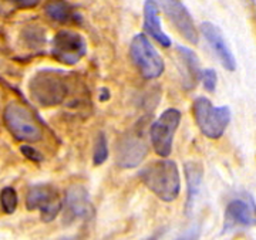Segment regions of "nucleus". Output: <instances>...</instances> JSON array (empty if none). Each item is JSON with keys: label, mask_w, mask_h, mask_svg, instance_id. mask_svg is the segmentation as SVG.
I'll return each instance as SVG.
<instances>
[{"label": "nucleus", "mask_w": 256, "mask_h": 240, "mask_svg": "<svg viewBox=\"0 0 256 240\" xmlns=\"http://www.w3.org/2000/svg\"><path fill=\"white\" fill-rule=\"evenodd\" d=\"M92 205L87 189L82 185H73L66 191L64 222L72 223L78 219H88L92 215Z\"/></svg>", "instance_id": "f8f14e48"}, {"label": "nucleus", "mask_w": 256, "mask_h": 240, "mask_svg": "<svg viewBox=\"0 0 256 240\" xmlns=\"http://www.w3.org/2000/svg\"><path fill=\"white\" fill-rule=\"evenodd\" d=\"M30 97L42 107L58 105L68 94L66 74L58 70H42L28 83Z\"/></svg>", "instance_id": "f03ea898"}, {"label": "nucleus", "mask_w": 256, "mask_h": 240, "mask_svg": "<svg viewBox=\"0 0 256 240\" xmlns=\"http://www.w3.org/2000/svg\"><path fill=\"white\" fill-rule=\"evenodd\" d=\"M108 142L104 132H100L94 142V151H92V162L94 165H102L108 159Z\"/></svg>", "instance_id": "6ab92c4d"}, {"label": "nucleus", "mask_w": 256, "mask_h": 240, "mask_svg": "<svg viewBox=\"0 0 256 240\" xmlns=\"http://www.w3.org/2000/svg\"><path fill=\"white\" fill-rule=\"evenodd\" d=\"M146 155V142L141 134H122L116 144V162L120 168L131 169L138 166Z\"/></svg>", "instance_id": "9b49d317"}, {"label": "nucleus", "mask_w": 256, "mask_h": 240, "mask_svg": "<svg viewBox=\"0 0 256 240\" xmlns=\"http://www.w3.org/2000/svg\"><path fill=\"white\" fill-rule=\"evenodd\" d=\"M140 178L142 184L164 202H172L181 191L180 169L171 159H160L141 169Z\"/></svg>", "instance_id": "f257e3e1"}, {"label": "nucleus", "mask_w": 256, "mask_h": 240, "mask_svg": "<svg viewBox=\"0 0 256 240\" xmlns=\"http://www.w3.org/2000/svg\"><path fill=\"white\" fill-rule=\"evenodd\" d=\"M156 4L164 10L165 16L172 23L178 33L191 44H198L200 33L194 23L191 13L181 0H156Z\"/></svg>", "instance_id": "9d476101"}, {"label": "nucleus", "mask_w": 256, "mask_h": 240, "mask_svg": "<svg viewBox=\"0 0 256 240\" xmlns=\"http://www.w3.org/2000/svg\"><path fill=\"white\" fill-rule=\"evenodd\" d=\"M200 238H201V226L198 223H195L175 240H200Z\"/></svg>", "instance_id": "412c9836"}, {"label": "nucleus", "mask_w": 256, "mask_h": 240, "mask_svg": "<svg viewBox=\"0 0 256 240\" xmlns=\"http://www.w3.org/2000/svg\"><path fill=\"white\" fill-rule=\"evenodd\" d=\"M194 118L204 137L220 139L230 122V108L215 107L206 97H198L192 105Z\"/></svg>", "instance_id": "7ed1b4c3"}, {"label": "nucleus", "mask_w": 256, "mask_h": 240, "mask_svg": "<svg viewBox=\"0 0 256 240\" xmlns=\"http://www.w3.org/2000/svg\"><path fill=\"white\" fill-rule=\"evenodd\" d=\"M44 10L48 17L58 23H67L77 17L72 6L66 3L64 0H52L50 3H47Z\"/></svg>", "instance_id": "f3484780"}, {"label": "nucleus", "mask_w": 256, "mask_h": 240, "mask_svg": "<svg viewBox=\"0 0 256 240\" xmlns=\"http://www.w3.org/2000/svg\"><path fill=\"white\" fill-rule=\"evenodd\" d=\"M130 57L140 74L146 80L158 78L164 73V60L146 34H137L131 40Z\"/></svg>", "instance_id": "20e7f679"}, {"label": "nucleus", "mask_w": 256, "mask_h": 240, "mask_svg": "<svg viewBox=\"0 0 256 240\" xmlns=\"http://www.w3.org/2000/svg\"><path fill=\"white\" fill-rule=\"evenodd\" d=\"M52 54L62 64H77L87 54L86 38L73 30H60L53 37Z\"/></svg>", "instance_id": "6e6552de"}, {"label": "nucleus", "mask_w": 256, "mask_h": 240, "mask_svg": "<svg viewBox=\"0 0 256 240\" xmlns=\"http://www.w3.org/2000/svg\"><path fill=\"white\" fill-rule=\"evenodd\" d=\"M202 85L206 91L214 92L216 90V84H218V74L214 68H205L201 71Z\"/></svg>", "instance_id": "aec40b11"}, {"label": "nucleus", "mask_w": 256, "mask_h": 240, "mask_svg": "<svg viewBox=\"0 0 256 240\" xmlns=\"http://www.w3.org/2000/svg\"><path fill=\"white\" fill-rule=\"evenodd\" d=\"M201 33L204 38L206 40L208 46L210 50L214 51V54L216 55V58L220 60L222 67L228 71H235L236 68V61L235 57L232 54L230 48H229L228 43L225 40V37L222 34L220 28L215 26L210 21H204L201 23Z\"/></svg>", "instance_id": "ddd939ff"}, {"label": "nucleus", "mask_w": 256, "mask_h": 240, "mask_svg": "<svg viewBox=\"0 0 256 240\" xmlns=\"http://www.w3.org/2000/svg\"><path fill=\"white\" fill-rule=\"evenodd\" d=\"M181 117L182 115L180 110L168 108L158 117V120L152 122L150 128V138L154 151L160 157L166 158L171 155L175 131L180 127Z\"/></svg>", "instance_id": "423d86ee"}, {"label": "nucleus", "mask_w": 256, "mask_h": 240, "mask_svg": "<svg viewBox=\"0 0 256 240\" xmlns=\"http://www.w3.org/2000/svg\"><path fill=\"white\" fill-rule=\"evenodd\" d=\"M256 226V202L252 196L244 195L229 201L224 213L222 233H228L238 228Z\"/></svg>", "instance_id": "1a4fd4ad"}, {"label": "nucleus", "mask_w": 256, "mask_h": 240, "mask_svg": "<svg viewBox=\"0 0 256 240\" xmlns=\"http://www.w3.org/2000/svg\"><path fill=\"white\" fill-rule=\"evenodd\" d=\"M18 9H33L40 3V0H8Z\"/></svg>", "instance_id": "5701e85b"}, {"label": "nucleus", "mask_w": 256, "mask_h": 240, "mask_svg": "<svg viewBox=\"0 0 256 240\" xmlns=\"http://www.w3.org/2000/svg\"><path fill=\"white\" fill-rule=\"evenodd\" d=\"M28 211H40V219L44 223L53 222L63 209V202L54 186L47 184L34 185L26 195Z\"/></svg>", "instance_id": "0eeeda50"}, {"label": "nucleus", "mask_w": 256, "mask_h": 240, "mask_svg": "<svg viewBox=\"0 0 256 240\" xmlns=\"http://www.w3.org/2000/svg\"><path fill=\"white\" fill-rule=\"evenodd\" d=\"M20 151H22V154L28 158V159H32L34 162H40L43 159V155L37 151L36 148L32 147V145H23V147L20 148Z\"/></svg>", "instance_id": "4be33fe9"}, {"label": "nucleus", "mask_w": 256, "mask_h": 240, "mask_svg": "<svg viewBox=\"0 0 256 240\" xmlns=\"http://www.w3.org/2000/svg\"><path fill=\"white\" fill-rule=\"evenodd\" d=\"M18 205V192L14 191V188L6 186L0 191V208L6 215H12L16 212Z\"/></svg>", "instance_id": "a211bd4d"}, {"label": "nucleus", "mask_w": 256, "mask_h": 240, "mask_svg": "<svg viewBox=\"0 0 256 240\" xmlns=\"http://www.w3.org/2000/svg\"><path fill=\"white\" fill-rule=\"evenodd\" d=\"M180 58V73L182 75V85L185 90H192L201 78V65L195 51L185 46H176Z\"/></svg>", "instance_id": "4468645a"}, {"label": "nucleus", "mask_w": 256, "mask_h": 240, "mask_svg": "<svg viewBox=\"0 0 256 240\" xmlns=\"http://www.w3.org/2000/svg\"><path fill=\"white\" fill-rule=\"evenodd\" d=\"M144 30L162 47L171 46V38L165 34L160 20V7L156 0L144 1Z\"/></svg>", "instance_id": "2eb2a0df"}, {"label": "nucleus", "mask_w": 256, "mask_h": 240, "mask_svg": "<svg viewBox=\"0 0 256 240\" xmlns=\"http://www.w3.org/2000/svg\"><path fill=\"white\" fill-rule=\"evenodd\" d=\"M185 176H186V203H185V212H191L192 206L196 201L200 191H201L202 184V176H204V168L200 162L195 161H190L185 165Z\"/></svg>", "instance_id": "dca6fc26"}, {"label": "nucleus", "mask_w": 256, "mask_h": 240, "mask_svg": "<svg viewBox=\"0 0 256 240\" xmlns=\"http://www.w3.org/2000/svg\"><path fill=\"white\" fill-rule=\"evenodd\" d=\"M4 122L10 134L23 142H37L43 138V131L32 112L18 102H10L4 110Z\"/></svg>", "instance_id": "39448f33"}]
</instances>
